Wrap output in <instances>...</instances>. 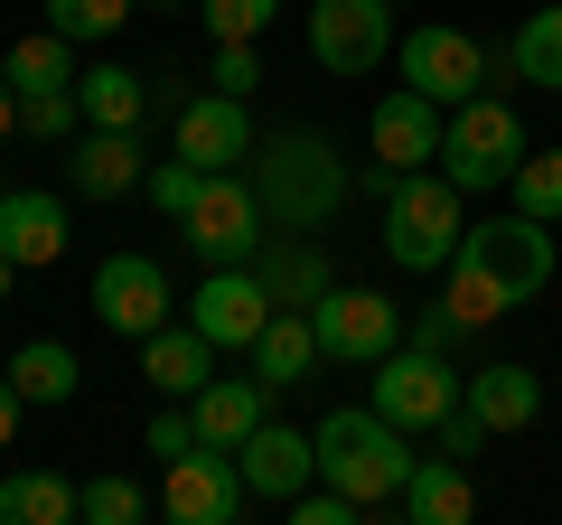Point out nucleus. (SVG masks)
<instances>
[{
  "instance_id": "nucleus-11",
  "label": "nucleus",
  "mask_w": 562,
  "mask_h": 525,
  "mask_svg": "<svg viewBox=\"0 0 562 525\" xmlns=\"http://www.w3.org/2000/svg\"><path fill=\"white\" fill-rule=\"evenodd\" d=\"M272 320L281 310H272V291H262V272H206L198 301H188V328H198L206 347H244V357H254V338Z\"/></svg>"
},
{
  "instance_id": "nucleus-13",
  "label": "nucleus",
  "mask_w": 562,
  "mask_h": 525,
  "mask_svg": "<svg viewBox=\"0 0 562 525\" xmlns=\"http://www.w3.org/2000/svg\"><path fill=\"white\" fill-rule=\"evenodd\" d=\"M235 469H244V498H310L319 488V442L310 432H291V423H262L254 442L235 450Z\"/></svg>"
},
{
  "instance_id": "nucleus-17",
  "label": "nucleus",
  "mask_w": 562,
  "mask_h": 525,
  "mask_svg": "<svg viewBox=\"0 0 562 525\" xmlns=\"http://www.w3.org/2000/svg\"><path fill=\"white\" fill-rule=\"evenodd\" d=\"M460 404H469V423L497 442V432H525L543 413V376H535V366H479Z\"/></svg>"
},
{
  "instance_id": "nucleus-3",
  "label": "nucleus",
  "mask_w": 562,
  "mask_h": 525,
  "mask_svg": "<svg viewBox=\"0 0 562 525\" xmlns=\"http://www.w3.org/2000/svg\"><path fill=\"white\" fill-rule=\"evenodd\" d=\"M319 488H338L347 506H375V498H403V479L422 469V450H403V432L384 423L375 404L357 413H319Z\"/></svg>"
},
{
  "instance_id": "nucleus-31",
  "label": "nucleus",
  "mask_w": 562,
  "mask_h": 525,
  "mask_svg": "<svg viewBox=\"0 0 562 525\" xmlns=\"http://www.w3.org/2000/svg\"><path fill=\"white\" fill-rule=\"evenodd\" d=\"M516 216L562 225V150H525V169H516Z\"/></svg>"
},
{
  "instance_id": "nucleus-14",
  "label": "nucleus",
  "mask_w": 562,
  "mask_h": 525,
  "mask_svg": "<svg viewBox=\"0 0 562 525\" xmlns=\"http://www.w3.org/2000/svg\"><path fill=\"white\" fill-rule=\"evenodd\" d=\"M254 150H262V142H254V122H244L235 94H198V103L179 113V160L206 169V179H235Z\"/></svg>"
},
{
  "instance_id": "nucleus-9",
  "label": "nucleus",
  "mask_w": 562,
  "mask_h": 525,
  "mask_svg": "<svg viewBox=\"0 0 562 525\" xmlns=\"http://www.w3.org/2000/svg\"><path fill=\"white\" fill-rule=\"evenodd\" d=\"M310 57L328 76H375L394 57V10L384 0H319L310 10Z\"/></svg>"
},
{
  "instance_id": "nucleus-7",
  "label": "nucleus",
  "mask_w": 562,
  "mask_h": 525,
  "mask_svg": "<svg viewBox=\"0 0 562 525\" xmlns=\"http://www.w3.org/2000/svg\"><path fill=\"white\" fill-rule=\"evenodd\" d=\"M460 394H469V376L450 357H422V347H394V357L375 366V413L394 432H441L450 413H460Z\"/></svg>"
},
{
  "instance_id": "nucleus-5",
  "label": "nucleus",
  "mask_w": 562,
  "mask_h": 525,
  "mask_svg": "<svg viewBox=\"0 0 562 525\" xmlns=\"http://www.w3.org/2000/svg\"><path fill=\"white\" fill-rule=\"evenodd\" d=\"M525 150H535V142H525L516 103H497V94L460 103V113L441 122V179L460 188V198H479V188H516Z\"/></svg>"
},
{
  "instance_id": "nucleus-42",
  "label": "nucleus",
  "mask_w": 562,
  "mask_h": 525,
  "mask_svg": "<svg viewBox=\"0 0 562 525\" xmlns=\"http://www.w3.org/2000/svg\"><path fill=\"white\" fill-rule=\"evenodd\" d=\"M10 132H20V94H10V76H0V150H10Z\"/></svg>"
},
{
  "instance_id": "nucleus-39",
  "label": "nucleus",
  "mask_w": 562,
  "mask_h": 525,
  "mask_svg": "<svg viewBox=\"0 0 562 525\" xmlns=\"http://www.w3.org/2000/svg\"><path fill=\"white\" fill-rule=\"evenodd\" d=\"M479 442H487V432L469 423V404H460V413L441 423V460H460V469H469V450H479Z\"/></svg>"
},
{
  "instance_id": "nucleus-35",
  "label": "nucleus",
  "mask_w": 562,
  "mask_h": 525,
  "mask_svg": "<svg viewBox=\"0 0 562 525\" xmlns=\"http://www.w3.org/2000/svg\"><path fill=\"white\" fill-rule=\"evenodd\" d=\"M140 516H150V498L132 479H85V525H140Z\"/></svg>"
},
{
  "instance_id": "nucleus-33",
  "label": "nucleus",
  "mask_w": 562,
  "mask_h": 525,
  "mask_svg": "<svg viewBox=\"0 0 562 525\" xmlns=\"http://www.w3.org/2000/svg\"><path fill=\"white\" fill-rule=\"evenodd\" d=\"M20 132H29V142H85V103L76 94H29L20 103Z\"/></svg>"
},
{
  "instance_id": "nucleus-6",
  "label": "nucleus",
  "mask_w": 562,
  "mask_h": 525,
  "mask_svg": "<svg viewBox=\"0 0 562 525\" xmlns=\"http://www.w3.org/2000/svg\"><path fill=\"white\" fill-rule=\"evenodd\" d=\"M188 244H198V262L206 272H254L262 262V244H272V216H262V198H254V179H206V198H198V216H188Z\"/></svg>"
},
{
  "instance_id": "nucleus-37",
  "label": "nucleus",
  "mask_w": 562,
  "mask_h": 525,
  "mask_svg": "<svg viewBox=\"0 0 562 525\" xmlns=\"http://www.w3.org/2000/svg\"><path fill=\"white\" fill-rule=\"evenodd\" d=\"M206 76H216V94H254V85H262V57H254V47H216V66H206Z\"/></svg>"
},
{
  "instance_id": "nucleus-40",
  "label": "nucleus",
  "mask_w": 562,
  "mask_h": 525,
  "mask_svg": "<svg viewBox=\"0 0 562 525\" xmlns=\"http://www.w3.org/2000/svg\"><path fill=\"white\" fill-rule=\"evenodd\" d=\"M413 338H422V357H441V347H450V338H460V320H450V310H431V320H422V328H413Z\"/></svg>"
},
{
  "instance_id": "nucleus-34",
  "label": "nucleus",
  "mask_w": 562,
  "mask_h": 525,
  "mask_svg": "<svg viewBox=\"0 0 562 525\" xmlns=\"http://www.w3.org/2000/svg\"><path fill=\"white\" fill-rule=\"evenodd\" d=\"M140 188H150V206H160V216H198V198H206V169H188V160H160V169H150V179H140Z\"/></svg>"
},
{
  "instance_id": "nucleus-4",
  "label": "nucleus",
  "mask_w": 562,
  "mask_h": 525,
  "mask_svg": "<svg viewBox=\"0 0 562 525\" xmlns=\"http://www.w3.org/2000/svg\"><path fill=\"white\" fill-rule=\"evenodd\" d=\"M460 244H469V198L441 179V169L384 188V254H394L403 272H450Z\"/></svg>"
},
{
  "instance_id": "nucleus-20",
  "label": "nucleus",
  "mask_w": 562,
  "mask_h": 525,
  "mask_svg": "<svg viewBox=\"0 0 562 525\" xmlns=\"http://www.w3.org/2000/svg\"><path fill=\"white\" fill-rule=\"evenodd\" d=\"M140 376L160 384L169 404H198L206 384H216V347L198 328H160V338H140Z\"/></svg>"
},
{
  "instance_id": "nucleus-1",
  "label": "nucleus",
  "mask_w": 562,
  "mask_h": 525,
  "mask_svg": "<svg viewBox=\"0 0 562 525\" xmlns=\"http://www.w3.org/2000/svg\"><path fill=\"white\" fill-rule=\"evenodd\" d=\"M543 282H553V225L487 216V225H469L460 262H450V301L441 310L460 328H487V320H506V310L543 301Z\"/></svg>"
},
{
  "instance_id": "nucleus-19",
  "label": "nucleus",
  "mask_w": 562,
  "mask_h": 525,
  "mask_svg": "<svg viewBox=\"0 0 562 525\" xmlns=\"http://www.w3.org/2000/svg\"><path fill=\"white\" fill-rule=\"evenodd\" d=\"M66 179H76V198H122V188H140L150 179L140 132H85V142L66 150Z\"/></svg>"
},
{
  "instance_id": "nucleus-15",
  "label": "nucleus",
  "mask_w": 562,
  "mask_h": 525,
  "mask_svg": "<svg viewBox=\"0 0 562 525\" xmlns=\"http://www.w3.org/2000/svg\"><path fill=\"white\" fill-rule=\"evenodd\" d=\"M235 516H244L235 450H188V460H169V525H235Z\"/></svg>"
},
{
  "instance_id": "nucleus-36",
  "label": "nucleus",
  "mask_w": 562,
  "mask_h": 525,
  "mask_svg": "<svg viewBox=\"0 0 562 525\" xmlns=\"http://www.w3.org/2000/svg\"><path fill=\"white\" fill-rule=\"evenodd\" d=\"M140 442L160 450V469H169V460H188V450H206V442H198V413H188V404H160V413H150V432H140Z\"/></svg>"
},
{
  "instance_id": "nucleus-8",
  "label": "nucleus",
  "mask_w": 562,
  "mask_h": 525,
  "mask_svg": "<svg viewBox=\"0 0 562 525\" xmlns=\"http://www.w3.org/2000/svg\"><path fill=\"white\" fill-rule=\"evenodd\" d=\"M403 94H422V103H479V76H487V57H479V38L469 29H441V20H422L413 38H403Z\"/></svg>"
},
{
  "instance_id": "nucleus-45",
  "label": "nucleus",
  "mask_w": 562,
  "mask_h": 525,
  "mask_svg": "<svg viewBox=\"0 0 562 525\" xmlns=\"http://www.w3.org/2000/svg\"><path fill=\"white\" fill-rule=\"evenodd\" d=\"M160 10H179V0H160Z\"/></svg>"
},
{
  "instance_id": "nucleus-10",
  "label": "nucleus",
  "mask_w": 562,
  "mask_h": 525,
  "mask_svg": "<svg viewBox=\"0 0 562 525\" xmlns=\"http://www.w3.org/2000/svg\"><path fill=\"white\" fill-rule=\"evenodd\" d=\"M310 328H319V357H338V366H384L394 338H403V320H394L384 291H328V301L310 310Z\"/></svg>"
},
{
  "instance_id": "nucleus-2",
  "label": "nucleus",
  "mask_w": 562,
  "mask_h": 525,
  "mask_svg": "<svg viewBox=\"0 0 562 525\" xmlns=\"http://www.w3.org/2000/svg\"><path fill=\"white\" fill-rule=\"evenodd\" d=\"M254 198H262V216H272V235L319 244V225L347 206V169H338V150H328L319 132H272V142L254 150Z\"/></svg>"
},
{
  "instance_id": "nucleus-38",
  "label": "nucleus",
  "mask_w": 562,
  "mask_h": 525,
  "mask_svg": "<svg viewBox=\"0 0 562 525\" xmlns=\"http://www.w3.org/2000/svg\"><path fill=\"white\" fill-rule=\"evenodd\" d=\"M291 525H366V506H347L338 488H319V498H291Z\"/></svg>"
},
{
  "instance_id": "nucleus-21",
  "label": "nucleus",
  "mask_w": 562,
  "mask_h": 525,
  "mask_svg": "<svg viewBox=\"0 0 562 525\" xmlns=\"http://www.w3.org/2000/svg\"><path fill=\"white\" fill-rule=\"evenodd\" d=\"M188 413H198V442H206V450H244L262 423H272V413H262V384H254V376H216Z\"/></svg>"
},
{
  "instance_id": "nucleus-44",
  "label": "nucleus",
  "mask_w": 562,
  "mask_h": 525,
  "mask_svg": "<svg viewBox=\"0 0 562 525\" xmlns=\"http://www.w3.org/2000/svg\"><path fill=\"white\" fill-rule=\"evenodd\" d=\"M384 10H403V0H384Z\"/></svg>"
},
{
  "instance_id": "nucleus-26",
  "label": "nucleus",
  "mask_w": 562,
  "mask_h": 525,
  "mask_svg": "<svg viewBox=\"0 0 562 525\" xmlns=\"http://www.w3.org/2000/svg\"><path fill=\"white\" fill-rule=\"evenodd\" d=\"M0 76H10V94L29 103V94H76L85 66H76V47H66L57 29H38V38H20L10 57H0Z\"/></svg>"
},
{
  "instance_id": "nucleus-27",
  "label": "nucleus",
  "mask_w": 562,
  "mask_h": 525,
  "mask_svg": "<svg viewBox=\"0 0 562 525\" xmlns=\"http://www.w3.org/2000/svg\"><path fill=\"white\" fill-rule=\"evenodd\" d=\"M254 272H262V291H272V310H319L328 291H338L319 244H281V254H262Z\"/></svg>"
},
{
  "instance_id": "nucleus-29",
  "label": "nucleus",
  "mask_w": 562,
  "mask_h": 525,
  "mask_svg": "<svg viewBox=\"0 0 562 525\" xmlns=\"http://www.w3.org/2000/svg\"><path fill=\"white\" fill-rule=\"evenodd\" d=\"M506 66H516V85H553V94H562V0L535 10V20L506 38Z\"/></svg>"
},
{
  "instance_id": "nucleus-43",
  "label": "nucleus",
  "mask_w": 562,
  "mask_h": 525,
  "mask_svg": "<svg viewBox=\"0 0 562 525\" xmlns=\"http://www.w3.org/2000/svg\"><path fill=\"white\" fill-rule=\"evenodd\" d=\"M10 282H20V262H10V254H0V291H10Z\"/></svg>"
},
{
  "instance_id": "nucleus-12",
  "label": "nucleus",
  "mask_w": 562,
  "mask_h": 525,
  "mask_svg": "<svg viewBox=\"0 0 562 525\" xmlns=\"http://www.w3.org/2000/svg\"><path fill=\"white\" fill-rule=\"evenodd\" d=\"M94 320L122 328V338H160L169 328V272L150 254H113L94 272Z\"/></svg>"
},
{
  "instance_id": "nucleus-30",
  "label": "nucleus",
  "mask_w": 562,
  "mask_h": 525,
  "mask_svg": "<svg viewBox=\"0 0 562 525\" xmlns=\"http://www.w3.org/2000/svg\"><path fill=\"white\" fill-rule=\"evenodd\" d=\"M132 10H140V0H47V29H57L66 47H85V38H113Z\"/></svg>"
},
{
  "instance_id": "nucleus-23",
  "label": "nucleus",
  "mask_w": 562,
  "mask_h": 525,
  "mask_svg": "<svg viewBox=\"0 0 562 525\" xmlns=\"http://www.w3.org/2000/svg\"><path fill=\"white\" fill-rule=\"evenodd\" d=\"M76 103H85V132H140V113H150V76H140V66H85Z\"/></svg>"
},
{
  "instance_id": "nucleus-24",
  "label": "nucleus",
  "mask_w": 562,
  "mask_h": 525,
  "mask_svg": "<svg viewBox=\"0 0 562 525\" xmlns=\"http://www.w3.org/2000/svg\"><path fill=\"white\" fill-rule=\"evenodd\" d=\"M310 366H319V328H310V310H281V320L254 338V384L281 394V384H301Z\"/></svg>"
},
{
  "instance_id": "nucleus-28",
  "label": "nucleus",
  "mask_w": 562,
  "mask_h": 525,
  "mask_svg": "<svg viewBox=\"0 0 562 525\" xmlns=\"http://www.w3.org/2000/svg\"><path fill=\"white\" fill-rule=\"evenodd\" d=\"M10 384H20V404H76V347H57V338H29L20 357H10Z\"/></svg>"
},
{
  "instance_id": "nucleus-41",
  "label": "nucleus",
  "mask_w": 562,
  "mask_h": 525,
  "mask_svg": "<svg viewBox=\"0 0 562 525\" xmlns=\"http://www.w3.org/2000/svg\"><path fill=\"white\" fill-rule=\"evenodd\" d=\"M10 442H20V384L0 376V450H10Z\"/></svg>"
},
{
  "instance_id": "nucleus-22",
  "label": "nucleus",
  "mask_w": 562,
  "mask_h": 525,
  "mask_svg": "<svg viewBox=\"0 0 562 525\" xmlns=\"http://www.w3.org/2000/svg\"><path fill=\"white\" fill-rule=\"evenodd\" d=\"M469 516H479V488H469V469L431 450V460L403 479V525H469Z\"/></svg>"
},
{
  "instance_id": "nucleus-16",
  "label": "nucleus",
  "mask_w": 562,
  "mask_h": 525,
  "mask_svg": "<svg viewBox=\"0 0 562 525\" xmlns=\"http://www.w3.org/2000/svg\"><path fill=\"white\" fill-rule=\"evenodd\" d=\"M366 142H375V169H384V179H422V160H441V103L384 94L375 122H366Z\"/></svg>"
},
{
  "instance_id": "nucleus-25",
  "label": "nucleus",
  "mask_w": 562,
  "mask_h": 525,
  "mask_svg": "<svg viewBox=\"0 0 562 525\" xmlns=\"http://www.w3.org/2000/svg\"><path fill=\"white\" fill-rule=\"evenodd\" d=\"M0 525H85V488H66L57 469H20L0 479Z\"/></svg>"
},
{
  "instance_id": "nucleus-32",
  "label": "nucleus",
  "mask_w": 562,
  "mask_h": 525,
  "mask_svg": "<svg viewBox=\"0 0 562 525\" xmlns=\"http://www.w3.org/2000/svg\"><path fill=\"white\" fill-rule=\"evenodd\" d=\"M198 10H206V29H216V47H254L281 0H198Z\"/></svg>"
},
{
  "instance_id": "nucleus-18",
  "label": "nucleus",
  "mask_w": 562,
  "mask_h": 525,
  "mask_svg": "<svg viewBox=\"0 0 562 525\" xmlns=\"http://www.w3.org/2000/svg\"><path fill=\"white\" fill-rule=\"evenodd\" d=\"M0 254L20 262V272L57 262V254H66V198H47V188H20V198H0Z\"/></svg>"
}]
</instances>
